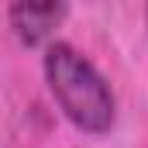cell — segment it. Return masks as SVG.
<instances>
[{
	"mask_svg": "<svg viewBox=\"0 0 148 148\" xmlns=\"http://www.w3.org/2000/svg\"><path fill=\"white\" fill-rule=\"evenodd\" d=\"M45 83L59 103V110L69 117V124L83 134H107L117 117L110 83L100 76V69L69 41H52L45 45Z\"/></svg>",
	"mask_w": 148,
	"mask_h": 148,
	"instance_id": "1",
	"label": "cell"
},
{
	"mask_svg": "<svg viewBox=\"0 0 148 148\" xmlns=\"http://www.w3.org/2000/svg\"><path fill=\"white\" fill-rule=\"evenodd\" d=\"M69 14V7L62 0H17L7 7V21L14 28V35L24 45H41L55 35V28L62 24V17ZM52 45V41H48Z\"/></svg>",
	"mask_w": 148,
	"mask_h": 148,
	"instance_id": "2",
	"label": "cell"
},
{
	"mask_svg": "<svg viewBox=\"0 0 148 148\" xmlns=\"http://www.w3.org/2000/svg\"><path fill=\"white\" fill-rule=\"evenodd\" d=\"M145 14H148V7H145Z\"/></svg>",
	"mask_w": 148,
	"mask_h": 148,
	"instance_id": "3",
	"label": "cell"
}]
</instances>
